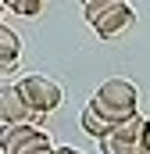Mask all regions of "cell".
I'll use <instances>...</instances> for the list:
<instances>
[{"label":"cell","mask_w":150,"mask_h":154,"mask_svg":"<svg viewBox=\"0 0 150 154\" xmlns=\"http://www.w3.org/2000/svg\"><path fill=\"white\" fill-rule=\"evenodd\" d=\"M89 108L104 118V122L118 125V122H125V118H132L140 111V90H136V82H129V79H107V82L97 86Z\"/></svg>","instance_id":"obj_1"},{"label":"cell","mask_w":150,"mask_h":154,"mask_svg":"<svg viewBox=\"0 0 150 154\" xmlns=\"http://www.w3.org/2000/svg\"><path fill=\"white\" fill-rule=\"evenodd\" d=\"M14 86H18L22 100L29 104V111L36 118H46L50 111H57L61 100H64V90L46 75H22V82H14Z\"/></svg>","instance_id":"obj_2"},{"label":"cell","mask_w":150,"mask_h":154,"mask_svg":"<svg viewBox=\"0 0 150 154\" xmlns=\"http://www.w3.org/2000/svg\"><path fill=\"white\" fill-rule=\"evenodd\" d=\"M0 122H4V125H22V122L39 125L43 118H36L29 111V104L22 100L18 86H0Z\"/></svg>","instance_id":"obj_3"},{"label":"cell","mask_w":150,"mask_h":154,"mask_svg":"<svg viewBox=\"0 0 150 154\" xmlns=\"http://www.w3.org/2000/svg\"><path fill=\"white\" fill-rule=\"evenodd\" d=\"M132 22H136V11H132L125 0H122V4L107 7V11H104L97 22H93V32H97L100 39H114V36H122V32H125Z\"/></svg>","instance_id":"obj_4"},{"label":"cell","mask_w":150,"mask_h":154,"mask_svg":"<svg viewBox=\"0 0 150 154\" xmlns=\"http://www.w3.org/2000/svg\"><path fill=\"white\" fill-rule=\"evenodd\" d=\"M39 133H43V129H39V125H29V122H22V125H4V129H0V154H22Z\"/></svg>","instance_id":"obj_5"},{"label":"cell","mask_w":150,"mask_h":154,"mask_svg":"<svg viewBox=\"0 0 150 154\" xmlns=\"http://www.w3.org/2000/svg\"><path fill=\"white\" fill-rule=\"evenodd\" d=\"M18 57H22V36L14 29L0 25V72H14Z\"/></svg>","instance_id":"obj_6"},{"label":"cell","mask_w":150,"mask_h":154,"mask_svg":"<svg viewBox=\"0 0 150 154\" xmlns=\"http://www.w3.org/2000/svg\"><path fill=\"white\" fill-rule=\"evenodd\" d=\"M79 125H82V129H86V133H89L93 140H104V136H107V133H111V129H114L111 122H104V118L97 115V111H93L89 104L82 108V115H79Z\"/></svg>","instance_id":"obj_7"},{"label":"cell","mask_w":150,"mask_h":154,"mask_svg":"<svg viewBox=\"0 0 150 154\" xmlns=\"http://www.w3.org/2000/svg\"><path fill=\"white\" fill-rule=\"evenodd\" d=\"M97 143H100V154H140L136 143H129V140H122V136H114V133H107V136L97 140Z\"/></svg>","instance_id":"obj_8"},{"label":"cell","mask_w":150,"mask_h":154,"mask_svg":"<svg viewBox=\"0 0 150 154\" xmlns=\"http://www.w3.org/2000/svg\"><path fill=\"white\" fill-rule=\"evenodd\" d=\"M0 4H4V11L22 14V18H36L43 11V0H0Z\"/></svg>","instance_id":"obj_9"},{"label":"cell","mask_w":150,"mask_h":154,"mask_svg":"<svg viewBox=\"0 0 150 154\" xmlns=\"http://www.w3.org/2000/svg\"><path fill=\"white\" fill-rule=\"evenodd\" d=\"M114 4H122V0H86V4H82V14H86V22L93 25V22H97L107 7H114Z\"/></svg>","instance_id":"obj_10"},{"label":"cell","mask_w":150,"mask_h":154,"mask_svg":"<svg viewBox=\"0 0 150 154\" xmlns=\"http://www.w3.org/2000/svg\"><path fill=\"white\" fill-rule=\"evenodd\" d=\"M54 154H82V151H75V147H54Z\"/></svg>","instance_id":"obj_11"},{"label":"cell","mask_w":150,"mask_h":154,"mask_svg":"<svg viewBox=\"0 0 150 154\" xmlns=\"http://www.w3.org/2000/svg\"><path fill=\"white\" fill-rule=\"evenodd\" d=\"M0 14H4V4H0Z\"/></svg>","instance_id":"obj_12"},{"label":"cell","mask_w":150,"mask_h":154,"mask_svg":"<svg viewBox=\"0 0 150 154\" xmlns=\"http://www.w3.org/2000/svg\"><path fill=\"white\" fill-rule=\"evenodd\" d=\"M79 4H86V0H79Z\"/></svg>","instance_id":"obj_13"}]
</instances>
